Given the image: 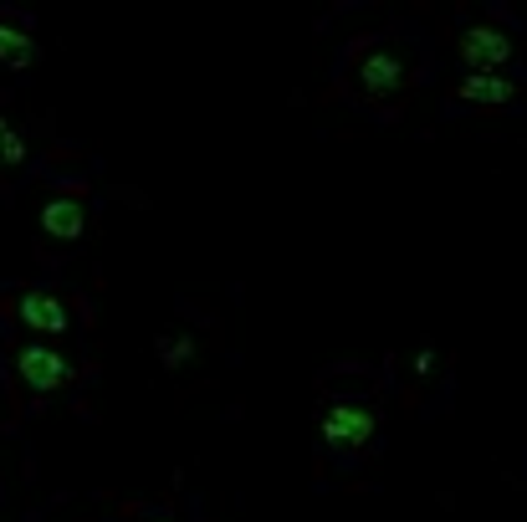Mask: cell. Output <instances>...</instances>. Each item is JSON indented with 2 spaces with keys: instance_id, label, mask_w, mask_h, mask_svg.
<instances>
[{
  "instance_id": "obj_1",
  "label": "cell",
  "mask_w": 527,
  "mask_h": 522,
  "mask_svg": "<svg viewBox=\"0 0 527 522\" xmlns=\"http://www.w3.org/2000/svg\"><path fill=\"white\" fill-rule=\"evenodd\" d=\"M16 374L26 379V389H36V395H57V389L72 384V359L57 354L52 343H26L16 354Z\"/></svg>"
},
{
  "instance_id": "obj_2",
  "label": "cell",
  "mask_w": 527,
  "mask_h": 522,
  "mask_svg": "<svg viewBox=\"0 0 527 522\" xmlns=\"http://www.w3.org/2000/svg\"><path fill=\"white\" fill-rule=\"evenodd\" d=\"M318 430H323V441H328L333 451H359V446L374 441L379 420H374V410H364V405L338 400V405L323 410V425H318Z\"/></svg>"
},
{
  "instance_id": "obj_3",
  "label": "cell",
  "mask_w": 527,
  "mask_h": 522,
  "mask_svg": "<svg viewBox=\"0 0 527 522\" xmlns=\"http://www.w3.org/2000/svg\"><path fill=\"white\" fill-rule=\"evenodd\" d=\"M461 62L471 72H497L512 62V36L497 31V26H471L461 31Z\"/></svg>"
},
{
  "instance_id": "obj_4",
  "label": "cell",
  "mask_w": 527,
  "mask_h": 522,
  "mask_svg": "<svg viewBox=\"0 0 527 522\" xmlns=\"http://www.w3.org/2000/svg\"><path fill=\"white\" fill-rule=\"evenodd\" d=\"M16 313H21V323H26L31 333H41V338H62V333L72 328L67 302H62V297H52V292H21Z\"/></svg>"
},
{
  "instance_id": "obj_5",
  "label": "cell",
  "mask_w": 527,
  "mask_h": 522,
  "mask_svg": "<svg viewBox=\"0 0 527 522\" xmlns=\"http://www.w3.org/2000/svg\"><path fill=\"white\" fill-rule=\"evenodd\" d=\"M359 87L369 98H394L405 87V62L394 52H369L364 67H359Z\"/></svg>"
},
{
  "instance_id": "obj_6",
  "label": "cell",
  "mask_w": 527,
  "mask_h": 522,
  "mask_svg": "<svg viewBox=\"0 0 527 522\" xmlns=\"http://www.w3.org/2000/svg\"><path fill=\"white\" fill-rule=\"evenodd\" d=\"M41 231H47L52 241H77L87 231V210L77 195H52L47 205H41Z\"/></svg>"
},
{
  "instance_id": "obj_7",
  "label": "cell",
  "mask_w": 527,
  "mask_h": 522,
  "mask_svg": "<svg viewBox=\"0 0 527 522\" xmlns=\"http://www.w3.org/2000/svg\"><path fill=\"white\" fill-rule=\"evenodd\" d=\"M456 93H461V103L502 108V103H512V98H517V82H512L507 72H466Z\"/></svg>"
},
{
  "instance_id": "obj_8",
  "label": "cell",
  "mask_w": 527,
  "mask_h": 522,
  "mask_svg": "<svg viewBox=\"0 0 527 522\" xmlns=\"http://www.w3.org/2000/svg\"><path fill=\"white\" fill-rule=\"evenodd\" d=\"M36 62V41L31 31L11 26V21H0V67H31Z\"/></svg>"
},
{
  "instance_id": "obj_9",
  "label": "cell",
  "mask_w": 527,
  "mask_h": 522,
  "mask_svg": "<svg viewBox=\"0 0 527 522\" xmlns=\"http://www.w3.org/2000/svg\"><path fill=\"white\" fill-rule=\"evenodd\" d=\"M0 164L6 169H21L26 164V139H21V128L0 118Z\"/></svg>"
},
{
  "instance_id": "obj_10",
  "label": "cell",
  "mask_w": 527,
  "mask_h": 522,
  "mask_svg": "<svg viewBox=\"0 0 527 522\" xmlns=\"http://www.w3.org/2000/svg\"><path fill=\"white\" fill-rule=\"evenodd\" d=\"M164 364H169V369H185V364H195V338H190V333L169 338V343H164Z\"/></svg>"
},
{
  "instance_id": "obj_11",
  "label": "cell",
  "mask_w": 527,
  "mask_h": 522,
  "mask_svg": "<svg viewBox=\"0 0 527 522\" xmlns=\"http://www.w3.org/2000/svg\"><path fill=\"white\" fill-rule=\"evenodd\" d=\"M410 369H415V374H430V369H435V348H415Z\"/></svg>"
}]
</instances>
